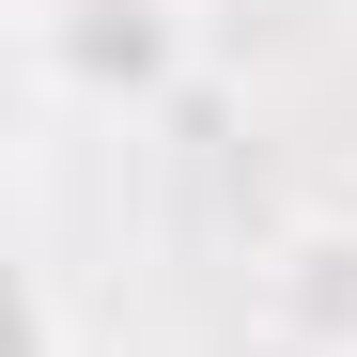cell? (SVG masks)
<instances>
[{
	"label": "cell",
	"instance_id": "7a4b0ae2",
	"mask_svg": "<svg viewBox=\"0 0 357 357\" xmlns=\"http://www.w3.org/2000/svg\"><path fill=\"white\" fill-rule=\"evenodd\" d=\"M264 357H357V218H280L249 264Z\"/></svg>",
	"mask_w": 357,
	"mask_h": 357
},
{
	"label": "cell",
	"instance_id": "6da1fadb",
	"mask_svg": "<svg viewBox=\"0 0 357 357\" xmlns=\"http://www.w3.org/2000/svg\"><path fill=\"white\" fill-rule=\"evenodd\" d=\"M187 47H202L187 0H16V63L63 109H155L187 78Z\"/></svg>",
	"mask_w": 357,
	"mask_h": 357
},
{
	"label": "cell",
	"instance_id": "3957f363",
	"mask_svg": "<svg viewBox=\"0 0 357 357\" xmlns=\"http://www.w3.org/2000/svg\"><path fill=\"white\" fill-rule=\"evenodd\" d=\"M16 357H78V295H63V264H31V342Z\"/></svg>",
	"mask_w": 357,
	"mask_h": 357
}]
</instances>
